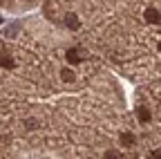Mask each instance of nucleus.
I'll return each instance as SVG.
<instances>
[{"label":"nucleus","mask_w":161,"mask_h":159,"mask_svg":"<svg viewBox=\"0 0 161 159\" xmlns=\"http://www.w3.org/2000/svg\"><path fill=\"white\" fill-rule=\"evenodd\" d=\"M121 144H123V146H132V144H134V134L123 132V134H121Z\"/></svg>","instance_id":"obj_5"},{"label":"nucleus","mask_w":161,"mask_h":159,"mask_svg":"<svg viewBox=\"0 0 161 159\" xmlns=\"http://www.w3.org/2000/svg\"><path fill=\"white\" fill-rule=\"evenodd\" d=\"M65 25L69 27V29H78V16L76 14H65Z\"/></svg>","instance_id":"obj_2"},{"label":"nucleus","mask_w":161,"mask_h":159,"mask_svg":"<svg viewBox=\"0 0 161 159\" xmlns=\"http://www.w3.org/2000/svg\"><path fill=\"white\" fill-rule=\"evenodd\" d=\"M60 76H63V81H67V83H72V81H74V78H76L72 70H63V72H60Z\"/></svg>","instance_id":"obj_6"},{"label":"nucleus","mask_w":161,"mask_h":159,"mask_svg":"<svg viewBox=\"0 0 161 159\" xmlns=\"http://www.w3.org/2000/svg\"><path fill=\"white\" fill-rule=\"evenodd\" d=\"M105 159H123V155H116V152H105Z\"/></svg>","instance_id":"obj_8"},{"label":"nucleus","mask_w":161,"mask_h":159,"mask_svg":"<svg viewBox=\"0 0 161 159\" xmlns=\"http://www.w3.org/2000/svg\"><path fill=\"white\" fill-rule=\"evenodd\" d=\"M16 31H18V27H9V29H7V31H5V34H7V36H14V34H16Z\"/></svg>","instance_id":"obj_9"},{"label":"nucleus","mask_w":161,"mask_h":159,"mask_svg":"<svg viewBox=\"0 0 161 159\" xmlns=\"http://www.w3.org/2000/svg\"><path fill=\"white\" fill-rule=\"evenodd\" d=\"M0 23H3V18H0Z\"/></svg>","instance_id":"obj_12"},{"label":"nucleus","mask_w":161,"mask_h":159,"mask_svg":"<svg viewBox=\"0 0 161 159\" xmlns=\"http://www.w3.org/2000/svg\"><path fill=\"white\" fill-rule=\"evenodd\" d=\"M65 58H67V63H69V65H76V63H80L78 49H67V52H65Z\"/></svg>","instance_id":"obj_3"},{"label":"nucleus","mask_w":161,"mask_h":159,"mask_svg":"<svg viewBox=\"0 0 161 159\" xmlns=\"http://www.w3.org/2000/svg\"><path fill=\"white\" fill-rule=\"evenodd\" d=\"M146 20H148L150 25H159V23H161V14H159L154 7H148V9H146Z\"/></svg>","instance_id":"obj_1"},{"label":"nucleus","mask_w":161,"mask_h":159,"mask_svg":"<svg viewBox=\"0 0 161 159\" xmlns=\"http://www.w3.org/2000/svg\"><path fill=\"white\" fill-rule=\"evenodd\" d=\"M159 52H161V43H159Z\"/></svg>","instance_id":"obj_11"},{"label":"nucleus","mask_w":161,"mask_h":159,"mask_svg":"<svg viewBox=\"0 0 161 159\" xmlns=\"http://www.w3.org/2000/svg\"><path fill=\"white\" fill-rule=\"evenodd\" d=\"M150 159H161V150H154V152L150 155Z\"/></svg>","instance_id":"obj_10"},{"label":"nucleus","mask_w":161,"mask_h":159,"mask_svg":"<svg viewBox=\"0 0 161 159\" xmlns=\"http://www.w3.org/2000/svg\"><path fill=\"white\" fill-rule=\"evenodd\" d=\"M136 114H139V121H141V123H148V121H150V110H148V108H143V105L136 108Z\"/></svg>","instance_id":"obj_4"},{"label":"nucleus","mask_w":161,"mask_h":159,"mask_svg":"<svg viewBox=\"0 0 161 159\" xmlns=\"http://www.w3.org/2000/svg\"><path fill=\"white\" fill-rule=\"evenodd\" d=\"M0 67H14V61L9 56H0Z\"/></svg>","instance_id":"obj_7"}]
</instances>
